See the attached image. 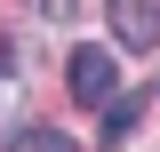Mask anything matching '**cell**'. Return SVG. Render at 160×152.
<instances>
[{
  "label": "cell",
  "instance_id": "5b68a950",
  "mask_svg": "<svg viewBox=\"0 0 160 152\" xmlns=\"http://www.w3.org/2000/svg\"><path fill=\"white\" fill-rule=\"evenodd\" d=\"M24 8H32V16H48V24H72V16H80V0H24Z\"/></svg>",
  "mask_w": 160,
  "mask_h": 152
},
{
  "label": "cell",
  "instance_id": "7a4b0ae2",
  "mask_svg": "<svg viewBox=\"0 0 160 152\" xmlns=\"http://www.w3.org/2000/svg\"><path fill=\"white\" fill-rule=\"evenodd\" d=\"M120 48H160V0H112Z\"/></svg>",
  "mask_w": 160,
  "mask_h": 152
},
{
  "label": "cell",
  "instance_id": "6da1fadb",
  "mask_svg": "<svg viewBox=\"0 0 160 152\" xmlns=\"http://www.w3.org/2000/svg\"><path fill=\"white\" fill-rule=\"evenodd\" d=\"M64 88H72L80 104H104V96L120 88V64H112V48H72V64H64Z\"/></svg>",
  "mask_w": 160,
  "mask_h": 152
},
{
  "label": "cell",
  "instance_id": "3957f363",
  "mask_svg": "<svg viewBox=\"0 0 160 152\" xmlns=\"http://www.w3.org/2000/svg\"><path fill=\"white\" fill-rule=\"evenodd\" d=\"M144 128V96H104V136H96V144H128V136H136Z\"/></svg>",
  "mask_w": 160,
  "mask_h": 152
},
{
  "label": "cell",
  "instance_id": "277c9868",
  "mask_svg": "<svg viewBox=\"0 0 160 152\" xmlns=\"http://www.w3.org/2000/svg\"><path fill=\"white\" fill-rule=\"evenodd\" d=\"M0 152H80V144H72V136H56V128H16Z\"/></svg>",
  "mask_w": 160,
  "mask_h": 152
}]
</instances>
